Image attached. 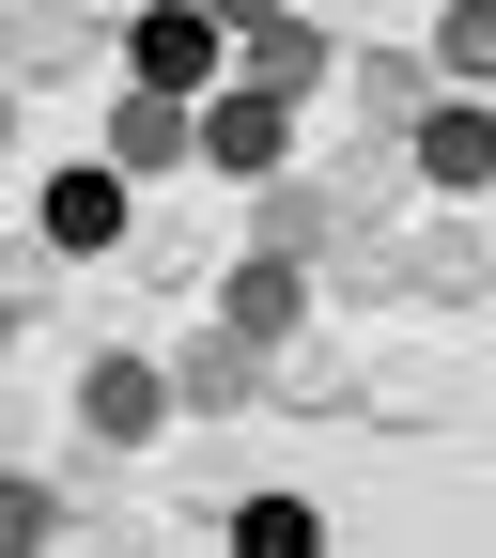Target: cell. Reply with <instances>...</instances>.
Instances as JSON below:
<instances>
[{
    "label": "cell",
    "mask_w": 496,
    "mask_h": 558,
    "mask_svg": "<svg viewBox=\"0 0 496 558\" xmlns=\"http://www.w3.org/2000/svg\"><path fill=\"white\" fill-rule=\"evenodd\" d=\"M202 16H218V32H233V16H279V0H202Z\"/></svg>",
    "instance_id": "cell-12"
},
{
    "label": "cell",
    "mask_w": 496,
    "mask_h": 558,
    "mask_svg": "<svg viewBox=\"0 0 496 558\" xmlns=\"http://www.w3.org/2000/svg\"><path fill=\"white\" fill-rule=\"evenodd\" d=\"M450 62H465V78H496V0H450Z\"/></svg>",
    "instance_id": "cell-10"
},
{
    "label": "cell",
    "mask_w": 496,
    "mask_h": 558,
    "mask_svg": "<svg viewBox=\"0 0 496 558\" xmlns=\"http://www.w3.org/2000/svg\"><path fill=\"white\" fill-rule=\"evenodd\" d=\"M295 295H311V279H295V248H264V264L233 279V341H249V357H264L279 326H295Z\"/></svg>",
    "instance_id": "cell-5"
},
{
    "label": "cell",
    "mask_w": 496,
    "mask_h": 558,
    "mask_svg": "<svg viewBox=\"0 0 496 558\" xmlns=\"http://www.w3.org/2000/svg\"><path fill=\"white\" fill-rule=\"evenodd\" d=\"M233 558H311V512H295V497H249V512H233Z\"/></svg>",
    "instance_id": "cell-9"
},
{
    "label": "cell",
    "mask_w": 496,
    "mask_h": 558,
    "mask_svg": "<svg viewBox=\"0 0 496 558\" xmlns=\"http://www.w3.org/2000/svg\"><path fill=\"white\" fill-rule=\"evenodd\" d=\"M186 140H202L218 171H279V94H218V109H202Z\"/></svg>",
    "instance_id": "cell-2"
},
{
    "label": "cell",
    "mask_w": 496,
    "mask_h": 558,
    "mask_svg": "<svg viewBox=\"0 0 496 558\" xmlns=\"http://www.w3.org/2000/svg\"><path fill=\"white\" fill-rule=\"evenodd\" d=\"M47 233L62 248H124V171H62L47 186Z\"/></svg>",
    "instance_id": "cell-3"
},
{
    "label": "cell",
    "mask_w": 496,
    "mask_h": 558,
    "mask_svg": "<svg viewBox=\"0 0 496 558\" xmlns=\"http://www.w3.org/2000/svg\"><path fill=\"white\" fill-rule=\"evenodd\" d=\"M0 140H16V109H0Z\"/></svg>",
    "instance_id": "cell-13"
},
{
    "label": "cell",
    "mask_w": 496,
    "mask_h": 558,
    "mask_svg": "<svg viewBox=\"0 0 496 558\" xmlns=\"http://www.w3.org/2000/svg\"><path fill=\"white\" fill-rule=\"evenodd\" d=\"M109 156H124V171H156V156H186V109H171V94H140V109H109Z\"/></svg>",
    "instance_id": "cell-8"
},
{
    "label": "cell",
    "mask_w": 496,
    "mask_h": 558,
    "mask_svg": "<svg viewBox=\"0 0 496 558\" xmlns=\"http://www.w3.org/2000/svg\"><path fill=\"white\" fill-rule=\"evenodd\" d=\"M47 527H62V512L32 497V481H0V558H16V543H47Z\"/></svg>",
    "instance_id": "cell-11"
},
{
    "label": "cell",
    "mask_w": 496,
    "mask_h": 558,
    "mask_svg": "<svg viewBox=\"0 0 496 558\" xmlns=\"http://www.w3.org/2000/svg\"><path fill=\"white\" fill-rule=\"evenodd\" d=\"M419 171L435 186H496V109H435L419 124Z\"/></svg>",
    "instance_id": "cell-4"
},
{
    "label": "cell",
    "mask_w": 496,
    "mask_h": 558,
    "mask_svg": "<svg viewBox=\"0 0 496 558\" xmlns=\"http://www.w3.org/2000/svg\"><path fill=\"white\" fill-rule=\"evenodd\" d=\"M233 32H249V94H295L311 62H326V47H311L295 16H233Z\"/></svg>",
    "instance_id": "cell-7"
},
{
    "label": "cell",
    "mask_w": 496,
    "mask_h": 558,
    "mask_svg": "<svg viewBox=\"0 0 496 558\" xmlns=\"http://www.w3.org/2000/svg\"><path fill=\"white\" fill-rule=\"evenodd\" d=\"M156 418H171V388L140 373V357H109V373H94V435H109V450H124V435H156Z\"/></svg>",
    "instance_id": "cell-6"
},
{
    "label": "cell",
    "mask_w": 496,
    "mask_h": 558,
    "mask_svg": "<svg viewBox=\"0 0 496 558\" xmlns=\"http://www.w3.org/2000/svg\"><path fill=\"white\" fill-rule=\"evenodd\" d=\"M124 62H140V94H202L218 78V16H202V0H156V16L124 32Z\"/></svg>",
    "instance_id": "cell-1"
}]
</instances>
